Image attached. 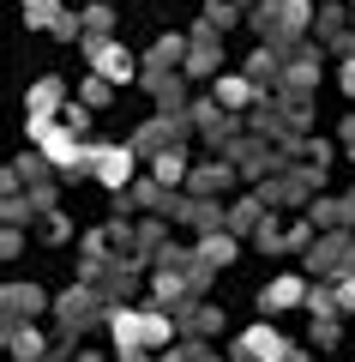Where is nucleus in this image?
<instances>
[{
	"label": "nucleus",
	"mask_w": 355,
	"mask_h": 362,
	"mask_svg": "<svg viewBox=\"0 0 355 362\" xmlns=\"http://www.w3.org/2000/svg\"><path fill=\"white\" fill-rule=\"evenodd\" d=\"M175 223H187L193 235H211V230H229V211L217 206V199H205V194H193V199H175V211H169Z\"/></svg>",
	"instance_id": "nucleus-8"
},
{
	"label": "nucleus",
	"mask_w": 355,
	"mask_h": 362,
	"mask_svg": "<svg viewBox=\"0 0 355 362\" xmlns=\"http://www.w3.org/2000/svg\"><path fill=\"white\" fill-rule=\"evenodd\" d=\"M25 18H30V25H42V30H54V25H61V0H25Z\"/></svg>",
	"instance_id": "nucleus-27"
},
{
	"label": "nucleus",
	"mask_w": 355,
	"mask_h": 362,
	"mask_svg": "<svg viewBox=\"0 0 355 362\" xmlns=\"http://www.w3.org/2000/svg\"><path fill=\"white\" fill-rule=\"evenodd\" d=\"M78 278H85L90 290H102L109 302H127V296H133V284H139V272H133L127 259H102V254H90L85 266H78Z\"/></svg>",
	"instance_id": "nucleus-4"
},
{
	"label": "nucleus",
	"mask_w": 355,
	"mask_h": 362,
	"mask_svg": "<svg viewBox=\"0 0 355 362\" xmlns=\"http://www.w3.org/2000/svg\"><path fill=\"white\" fill-rule=\"evenodd\" d=\"M337 302H343V308L355 314V278H337Z\"/></svg>",
	"instance_id": "nucleus-32"
},
{
	"label": "nucleus",
	"mask_w": 355,
	"mask_h": 362,
	"mask_svg": "<svg viewBox=\"0 0 355 362\" xmlns=\"http://www.w3.org/2000/svg\"><path fill=\"white\" fill-rule=\"evenodd\" d=\"M133 169H139V151H133V145H102V151L90 157V175H97L102 187H121V194H127Z\"/></svg>",
	"instance_id": "nucleus-7"
},
{
	"label": "nucleus",
	"mask_w": 355,
	"mask_h": 362,
	"mask_svg": "<svg viewBox=\"0 0 355 362\" xmlns=\"http://www.w3.org/2000/svg\"><path fill=\"white\" fill-rule=\"evenodd\" d=\"M283 362H307V350H295V344H289V356H283Z\"/></svg>",
	"instance_id": "nucleus-36"
},
{
	"label": "nucleus",
	"mask_w": 355,
	"mask_h": 362,
	"mask_svg": "<svg viewBox=\"0 0 355 362\" xmlns=\"http://www.w3.org/2000/svg\"><path fill=\"white\" fill-rule=\"evenodd\" d=\"M307 266H313L319 278H355V235L349 230H325L313 242V254H307Z\"/></svg>",
	"instance_id": "nucleus-5"
},
{
	"label": "nucleus",
	"mask_w": 355,
	"mask_h": 362,
	"mask_svg": "<svg viewBox=\"0 0 355 362\" xmlns=\"http://www.w3.org/2000/svg\"><path fill=\"white\" fill-rule=\"evenodd\" d=\"M133 242H139V254H169V247H163V223H139Z\"/></svg>",
	"instance_id": "nucleus-30"
},
{
	"label": "nucleus",
	"mask_w": 355,
	"mask_h": 362,
	"mask_svg": "<svg viewBox=\"0 0 355 362\" xmlns=\"http://www.w3.org/2000/svg\"><path fill=\"white\" fill-rule=\"evenodd\" d=\"M90 66H97L102 78H114V85H127V78H139V61H133L127 49H114V42H109V49H97V54H90Z\"/></svg>",
	"instance_id": "nucleus-14"
},
{
	"label": "nucleus",
	"mask_w": 355,
	"mask_h": 362,
	"mask_svg": "<svg viewBox=\"0 0 355 362\" xmlns=\"http://www.w3.org/2000/svg\"><path fill=\"white\" fill-rule=\"evenodd\" d=\"M259 223H265V199H235V206H229V230L235 235H247V230H259Z\"/></svg>",
	"instance_id": "nucleus-20"
},
{
	"label": "nucleus",
	"mask_w": 355,
	"mask_h": 362,
	"mask_svg": "<svg viewBox=\"0 0 355 362\" xmlns=\"http://www.w3.org/2000/svg\"><path fill=\"white\" fill-rule=\"evenodd\" d=\"M217 66H223V18H199L193 37H187V66H181V73L205 78V73H217Z\"/></svg>",
	"instance_id": "nucleus-3"
},
{
	"label": "nucleus",
	"mask_w": 355,
	"mask_h": 362,
	"mask_svg": "<svg viewBox=\"0 0 355 362\" xmlns=\"http://www.w3.org/2000/svg\"><path fill=\"white\" fill-rule=\"evenodd\" d=\"M325 49H337V54H355V30H343L337 42H325Z\"/></svg>",
	"instance_id": "nucleus-34"
},
{
	"label": "nucleus",
	"mask_w": 355,
	"mask_h": 362,
	"mask_svg": "<svg viewBox=\"0 0 355 362\" xmlns=\"http://www.w3.org/2000/svg\"><path fill=\"white\" fill-rule=\"evenodd\" d=\"M163 362H217V350L205 344V338H187V344H175V350H163Z\"/></svg>",
	"instance_id": "nucleus-26"
},
{
	"label": "nucleus",
	"mask_w": 355,
	"mask_h": 362,
	"mask_svg": "<svg viewBox=\"0 0 355 362\" xmlns=\"http://www.w3.org/2000/svg\"><path fill=\"white\" fill-rule=\"evenodd\" d=\"M54 109H66V85L61 78H37L30 85V115H54Z\"/></svg>",
	"instance_id": "nucleus-18"
},
{
	"label": "nucleus",
	"mask_w": 355,
	"mask_h": 362,
	"mask_svg": "<svg viewBox=\"0 0 355 362\" xmlns=\"http://www.w3.org/2000/svg\"><path fill=\"white\" fill-rule=\"evenodd\" d=\"M6 314H13V320H25V314H42V290L37 284H6Z\"/></svg>",
	"instance_id": "nucleus-19"
},
{
	"label": "nucleus",
	"mask_w": 355,
	"mask_h": 362,
	"mask_svg": "<svg viewBox=\"0 0 355 362\" xmlns=\"http://www.w3.org/2000/svg\"><path fill=\"white\" fill-rule=\"evenodd\" d=\"M247 25H253L271 49L289 54V49H301V37H307V25H313V13H307V0H265V6H253V13H247Z\"/></svg>",
	"instance_id": "nucleus-1"
},
{
	"label": "nucleus",
	"mask_w": 355,
	"mask_h": 362,
	"mask_svg": "<svg viewBox=\"0 0 355 362\" xmlns=\"http://www.w3.org/2000/svg\"><path fill=\"white\" fill-rule=\"evenodd\" d=\"M199 254L211 259V266H229V259H235V235H229V230H211V235H199Z\"/></svg>",
	"instance_id": "nucleus-22"
},
{
	"label": "nucleus",
	"mask_w": 355,
	"mask_h": 362,
	"mask_svg": "<svg viewBox=\"0 0 355 362\" xmlns=\"http://www.w3.org/2000/svg\"><path fill=\"white\" fill-rule=\"evenodd\" d=\"M217 326H223V314H217L211 302H199V296L175 302V332H187V338H211Z\"/></svg>",
	"instance_id": "nucleus-9"
},
{
	"label": "nucleus",
	"mask_w": 355,
	"mask_h": 362,
	"mask_svg": "<svg viewBox=\"0 0 355 362\" xmlns=\"http://www.w3.org/2000/svg\"><path fill=\"white\" fill-rule=\"evenodd\" d=\"M307 223H313V230H349L355 206L349 199H313V206H307Z\"/></svg>",
	"instance_id": "nucleus-16"
},
{
	"label": "nucleus",
	"mask_w": 355,
	"mask_h": 362,
	"mask_svg": "<svg viewBox=\"0 0 355 362\" xmlns=\"http://www.w3.org/2000/svg\"><path fill=\"white\" fill-rule=\"evenodd\" d=\"M187 133H199V127H193V109H157V115L133 133V151H139V157H163V151H175Z\"/></svg>",
	"instance_id": "nucleus-2"
},
{
	"label": "nucleus",
	"mask_w": 355,
	"mask_h": 362,
	"mask_svg": "<svg viewBox=\"0 0 355 362\" xmlns=\"http://www.w3.org/2000/svg\"><path fill=\"white\" fill-rule=\"evenodd\" d=\"M193 127H199L217 151H229V145H235V121L223 115V103H193Z\"/></svg>",
	"instance_id": "nucleus-11"
},
{
	"label": "nucleus",
	"mask_w": 355,
	"mask_h": 362,
	"mask_svg": "<svg viewBox=\"0 0 355 362\" xmlns=\"http://www.w3.org/2000/svg\"><path fill=\"white\" fill-rule=\"evenodd\" d=\"M102 290H90V284H78V290H66L61 302H54V314H61V332L73 338V332H90V326H102Z\"/></svg>",
	"instance_id": "nucleus-6"
},
{
	"label": "nucleus",
	"mask_w": 355,
	"mask_h": 362,
	"mask_svg": "<svg viewBox=\"0 0 355 362\" xmlns=\"http://www.w3.org/2000/svg\"><path fill=\"white\" fill-rule=\"evenodd\" d=\"M109 85H114V78H85V85H78V103H90V109H97V103H109Z\"/></svg>",
	"instance_id": "nucleus-28"
},
{
	"label": "nucleus",
	"mask_w": 355,
	"mask_h": 362,
	"mask_svg": "<svg viewBox=\"0 0 355 362\" xmlns=\"http://www.w3.org/2000/svg\"><path fill=\"white\" fill-rule=\"evenodd\" d=\"M343 25H349V13H343V6H319V18H313L319 42H337V37H343Z\"/></svg>",
	"instance_id": "nucleus-25"
},
{
	"label": "nucleus",
	"mask_w": 355,
	"mask_h": 362,
	"mask_svg": "<svg viewBox=\"0 0 355 362\" xmlns=\"http://www.w3.org/2000/svg\"><path fill=\"white\" fill-rule=\"evenodd\" d=\"M78 362H102V356H78Z\"/></svg>",
	"instance_id": "nucleus-37"
},
{
	"label": "nucleus",
	"mask_w": 355,
	"mask_h": 362,
	"mask_svg": "<svg viewBox=\"0 0 355 362\" xmlns=\"http://www.w3.org/2000/svg\"><path fill=\"white\" fill-rule=\"evenodd\" d=\"M337 85H343V97H355V61H343V73H337Z\"/></svg>",
	"instance_id": "nucleus-33"
},
{
	"label": "nucleus",
	"mask_w": 355,
	"mask_h": 362,
	"mask_svg": "<svg viewBox=\"0 0 355 362\" xmlns=\"http://www.w3.org/2000/svg\"><path fill=\"white\" fill-rule=\"evenodd\" d=\"M253 97H259V85H253V78H217V103H223V109H241V103H253Z\"/></svg>",
	"instance_id": "nucleus-21"
},
{
	"label": "nucleus",
	"mask_w": 355,
	"mask_h": 362,
	"mask_svg": "<svg viewBox=\"0 0 355 362\" xmlns=\"http://www.w3.org/2000/svg\"><path fill=\"white\" fill-rule=\"evenodd\" d=\"M235 175H241V169H235V157H217V163H199L187 175V187L193 194H205V199H217V194H229V187H235Z\"/></svg>",
	"instance_id": "nucleus-10"
},
{
	"label": "nucleus",
	"mask_w": 355,
	"mask_h": 362,
	"mask_svg": "<svg viewBox=\"0 0 355 362\" xmlns=\"http://www.w3.org/2000/svg\"><path fill=\"white\" fill-rule=\"evenodd\" d=\"M37 230H42V242H66V235H73V223H66L61 211H42V223H37Z\"/></svg>",
	"instance_id": "nucleus-29"
},
{
	"label": "nucleus",
	"mask_w": 355,
	"mask_h": 362,
	"mask_svg": "<svg viewBox=\"0 0 355 362\" xmlns=\"http://www.w3.org/2000/svg\"><path fill=\"white\" fill-rule=\"evenodd\" d=\"M145 90L163 109H187V73H145Z\"/></svg>",
	"instance_id": "nucleus-15"
},
{
	"label": "nucleus",
	"mask_w": 355,
	"mask_h": 362,
	"mask_svg": "<svg viewBox=\"0 0 355 362\" xmlns=\"http://www.w3.org/2000/svg\"><path fill=\"white\" fill-rule=\"evenodd\" d=\"M6 344H13V356L18 362H30V356H42V332H25V326H6Z\"/></svg>",
	"instance_id": "nucleus-24"
},
{
	"label": "nucleus",
	"mask_w": 355,
	"mask_h": 362,
	"mask_svg": "<svg viewBox=\"0 0 355 362\" xmlns=\"http://www.w3.org/2000/svg\"><path fill=\"white\" fill-rule=\"evenodd\" d=\"M247 356H265V362H283V356H289V344H283V338L271 332V326H253V332H247L241 344H235V362H247Z\"/></svg>",
	"instance_id": "nucleus-12"
},
{
	"label": "nucleus",
	"mask_w": 355,
	"mask_h": 362,
	"mask_svg": "<svg viewBox=\"0 0 355 362\" xmlns=\"http://www.w3.org/2000/svg\"><path fill=\"white\" fill-rule=\"evenodd\" d=\"M349 206H355V194H349Z\"/></svg>",
	"instance_id": "nucleus-40"
},
{
	"label": "nucleus",
	"mask_w": 355,
	"mask_h": 362,
	"mask_svg": "<svg viewBox=\"0 0 355 362\" xmlns=\"http://www.w3.org/2000/svg\"><path fill=\"white\" fill-rule=\"evenodd\" d=\"M295 302H307V290H301V278H277V284H265L259 290V308H295Z\"/></svg>",
	"instance_id": "nucleus-17"
},
{
	"label": "nucleus",
	"mask_w": 355,
	"mask_h": 362,
	"mask_svg": "<svg viewBox=\"0 0 355 362\" xmlns=\"http://www.w3.org/2000/svg\"><path fill=\"white\" fill-rule=\"evenodd\" d=\"M241 6H253V0H211V18H223V25H235V13Z\"/></svg>",
	"instance_id": "nucleus-31"
},
{
	"label": "nucleus",
	"mask_w": 355,
	"mask_h": 362,
	"mask_svg": "<svg viewBox=\"0 0 355 362\" xmlns=\"http://www.w3.org/2000/svg\"><path fill=\"white\" fill-rule=\"evenodd\" d=\"M349 18H355V0H349Z\"/></svg>",
	"instance_id": "nucleus-38"
},
{
	"label": "nucleus",
	"mask_w": 355,
	"mask_h": 362,
	"mask_svg": "<svg viewBox=\"0 0 355 362\" xmlns=\"http://www.w3.org/2000/svg\"><path fill=\"white\" fill-rule=\"evenodd\" d=\"M78 18H85V37H78V42H85V54L109 49V30H114V13H109V0H97V6H85Z\"/></svg>",
	"instance_id": "nucleus-13"
},
{
	"label": "nucleus",
	"mask_w": 355,
	"mask_h": 362,
	"mask_svg": "<svg viewBox=\"0 0 355 362\" xmlns=\"http://www.w3.org/2000/svg\"><path fill=\"white\" fill-rule=\"evenodd\" d=\"M151 175L169 181V187H175V181H187V157H181V145H175V151H163V157H151Z\"/></svg>",
	"instance_id": "nucleus-23"
},
{
	"label": "nucleus",
	"mask_w": 355,
	"mask_h": 362,
	"mask_svg": "<svg viewBox=\"0 0 355 362\" xmlns=\"http://www.w3.org/2000/svg\"><path fill=\"white\" fill-rule=\"evenodd\" d=\"M343 145H355V115H349V121H343Z\"/></svg>",
	"instance_id": "nucleus-35"
},
{
	"label": "nucleus",
	"mask_w": 355,
	"mask_h": 362,
	"mask_svg": "<svg viewBox=\"0 0 355 362\" xmlns=\"http://www.w3.org/2000/svg\"><path fill=\"white\" fill-rule=\"evenodd\" d=\"M349 157H355V145H349Z\"/></svg>",
	"instance_id": "nucleus-39"
}]
</instances>
